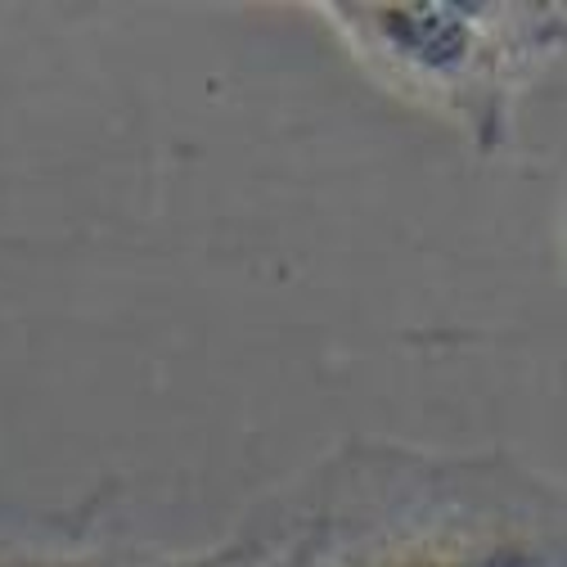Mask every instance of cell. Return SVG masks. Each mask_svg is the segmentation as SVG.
I'll return each instance as SVG.
<instances>
[{
  "instance_id": "cell-1",
  "label": "cell",
  "mask_w": 567,
  "mask_h": 567,
  "mask_svg": "<svg viewBox=\"0 0 567 567\" xmlns=\"http://www.w3.org/2000/svg\"><path fill=\"white\" fill-rule=\"evenodd\" d=\"M311 482V567H567V486L509 455L347 442Z\"/></svg>"
},
{
  "instance_id": "cell-2",
  "label": "cell",
  "mask_w": 567,
  "mask_h": 567,
  "mask_svg": "<svg viewBox=\"0 0 567 567\" xmlns=\"http://www.w3.org/2000/svg\"><path fill=\"white\" fill-rule=\"evenodd\" d=\"M316 19L396 100L437 113L477 154H501L518 100L567 50L558 6H316Z\"/></svg>"
},
{
  "instance_id": "cell-3",
  "label": "cell",
  "mask_w": 567,
  "mask_h": 567,
  "mask_svg": "<svg viewBox=\"0 0 567 567\" xmlns=\"http://www.w3.org/2000/svg\"><path fill=\"white\" fill-rule=\"evenodd\" d=\"M54 567H235V554H104V558H54Z\"/></svg>"
},
{
  "instance_id": "cell-4",
  "label": "cell",
  "mask_w": 567,
  "mask_h": 567,
  "mask_svg": "<svg viewBox=\"0 0 567 567\" xmlns=\"http://www.w3.org/2000/svg\"><path fill=\"white\" fill-rule=\"evenodd\" d=\"M563 252H567V230H563Z\"/></svg>"
}]
</instances>
